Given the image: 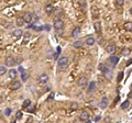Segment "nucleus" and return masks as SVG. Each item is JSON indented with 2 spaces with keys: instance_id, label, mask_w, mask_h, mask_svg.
I'll return each mask as SVG.
<instances>
[{
  "instance_id": "nucleus-36",
  "label": "nucleus",
  "mask_w": 132,
  "mask_h": 123,
  "mask_svg": "<svg viewBox=\"0 0 132 123\" xmlns=\"http://www.w3.org/2000/svg\"><path fill=\"white\" fill-rule=\"evenodd\" d=\"M77 108H78V104L77 103H73L72 104V109H77Z\"/></svg>"
},
{
  "instance_id": "nucleus-14",
  "label": "nucleus",
  "mask_w": 132,
  "mask_h": 123,
  "mask_svg": "<svg viewBox=\"0 0 132 123\" xmlns=\"http://www.w3.org/2000/svg\"><path fill=\"white\" fill-rule=\"evenodd\" d=\"M91 14H93V18H94V19H97V18L99 17V11L96 7L91 8Z\"/></svg>"
},
{
  "instance_id": "nucleus-28",
  "label": "nucleus",
  "mask_w": 132,
  "mask_h": 123,
  "mask_svg": "<svg viewBox=\"0 0 132 123\" xmlns=\"http://www.w3.org/2000/svg\"><path fill=\"white\" fill-rule=\"evenodd\" d=\"M98 69L100 71H105V69H106V66H105V64H99V66H98Z\"/></svg>"
},
{
  "instance_id": "nucleus-9",
  "label": "nucleus",
  "mask_w": 132,
  "mask_h": 123,
  "mask_svg": "<svg viewBox=\"0 0 132 123\" xmlns=\"http://www.w3.org/2000/svg\"><path fill=\"white\" fill-rule=\"evenodd\" d=\"M95 89H96V83H95V81H91V83H89L87 92H88V93H91L93 91H95Z\"/></svg>"
},
{
  "instance_id": "nucleus-29",
  "label": "nucleus",
  "mask_w": 132,
  "mask_h": 123,
  "mask_svg": "<svg viewBox=\"0 0 132 123\" xmlns=\"http://www.w3.org/2000/svg\"><path fill=\"white\" fill-rule=\"evenodd\" d=\"M116 2H117L118 6H120L121 7V6L124 5V0H116Z\"/></svg>"
},
{
  "instance_id": "nucleus-12",
  "label": "nucleus",
  "mask_w": 132,
  "mask_h": 123,
  "mask_svg": "<svg viewBox=\"0 0 132 123\" xmlns=\"http://www.w3.org/2000/svg\"><path fill=\"white\" fill-rule=\"evenodd\" d=\"M103 75H105L106 79H108V80H110V79L112 78V73H111V70H110V69H108V68L105 69V71H103Z\"/></svg>"
},
{
  "instance_id": "nucleus-33",
  "label": "nucleus",
  "mask_w": 132,
  "mask_h": 123,
  "mask_svg": "<svg viewBox=\"0 0 132 123\" xmlns=\"http://www.w3.org/2000/svg\"><path fill=\"white\" fill-rule=\"evenodd\" d=\"M122 76H123L122 73L119 74V76H118V81H121V80H122Z\"/></svg>"
},
{
  "instance_id": "nucleus-10",
  "label": "nucleus",
  "mask_w": 132,
  "mask_h": 123,
  "mask_svg": "<svg viewBox=\"0 0 132 123\" xmlns=\"http://www.w3.org/2000/svg\"><path fill=\"white\" fill-rule=\"evenodd\" d=\"M107 106H108V97H103L100 102V108L101 109H106Z\"/></svg>"
},
{
  "instance_id": "nucleus-17",
  "label": "nucleus",
  "mask_w": 132,
  "mask_h": 123,
  "mask_svg": "<svg viewBox=\"0 0 132 123\" xmlns=\"http://www.w3.org/2000/svg\"><path fill=\"white\" fill-rule=\"evenodd\" d=\"M86 44L87 45H89V46H90V45H94L95 44V38H93V36H88V38H86Z\"/></svg>"
},
{
  "instance_id": "nucleus-39",
  "label": "nucleus",
  "mask_w": 132,
  "mask_h": 123,
  "mask_svg": "<svg viewBox=\"0 0 132 123\" xmlns=\"http://www.w3.org/2000/svg\"><path fill=\"white\" fill-rule=\"evenodd\" d=\"M2 100H3V99H2V97H1V96H0V103H1V102H2Z\"/></svg>"
},
{
  "instance_id": "nucleus-27",
  "label": "nucleus",
  "mask_w": 132,
  "mask_h": 123,
  "mask_svg": "<svg viewBox=\"0 0 132 123\" xmlns=\"http://www.w3.org/2000/svg\"><path fill=\"white\" fill-rule=\"evenodd\" d=\"M6 73H7V68L5 66H0V76L5 75Z\"/></svg>"
},
{
  "instance_id": "nucleus-20",
  "label": "nucleus",
  "mask_w": 132,
  "mask_h": 123,
  "mask_svg": "<svg viewBox=\"0 0 132 123\" xmlns=\"http://www.w3.org/2000/svg\"><path fill=\"white\" fill-rule=\"evenodd\" d=\"M95 30H96V32L98 34L101 33V25L99 22H96V23H95Z\"/></svg>"
},
{
  "instance_id": "nucleus-2",
  "label": "nucleus",
  "mask_w": 132,
  "mask_h": 123,
  "mask_svg": "<svg viewBox=\"0 0 132 123\" xmlns=\"http://www.w3.org/2000/svg\"><path fill=\"white\" fill-rule=\"evenodd\" d=\"M53 26L56 29V31L63 30V28H64V22H63L61 19H56L55 21H54V24H53Z\"/></svg>"
},
{
  "instance_id": "nucleus-7",
  "label": "nucleus",
  "mask_w": 132,
  "mask_h": 123,
  "mask_svg": "<svg viewBox=\"0 0 132 123\" xmlns=\"http://www.w3.org/2000/svg\"><path fill=\"white\" fill-rule=\"evenodd\" d=\"M11 90H18L19 88H21V83L20 81H13V83L10 85Z\"/></svg>"
},
{
  "instance_id": "nucleus-26",
  "label": "nucleus",
  "mask_w": 132,
  "mask_h": 123,
  "mask_svg": "<svg viewBox=\"0 0 132 123\" xmlns=\"http://www.w3.org/2000/svg\"><path fill=\"white\" fill-rule=\"evenodd\" d=\"M121 53H122V55H123V56H128V55L130 54V48H127V47H125V48H123V50H122V52H121Z\"/></svg>"
},
{
  "instance_id": "nucleus-25",
  "label": "nucleus",
  "mask_w": 132,
  "mask_h": 123,
  "mask_svg": "<svg viewBox=\"0 0 132 123\" xmlns=\"http://www.w3.org/2000/svg\"><path fill=\"white\" fill-rule=\"evenodd\" d=\"M129 106H130V101L129 100H127V101H124L122 104H121V109H127V108H129Z\"/></svg>"
},
{
  "instance_id": "nucleus-35",
  "label": "nucleus",
  "mask_w": 132,
  "mask_h": 123,
  "mask_svg": "<svg viewBox=\"0 0 132 123\" xmlns=\"http://www.w3.org/2000/svg\"><path fill=\"white\" fill-rule=\"evenodd\" d=\"M18 70H19V71H20V73H21V74H23V73H24V68H23V67H22V66H20Z\"/></svg>"
},
{
  "instance_id": "nucleus-31",
  "label": "nucleus",
  "mask_w": 132,
  "mask_h": 123,
  "mask_svg": "<svg viewBox=\"0 0 132 123\" xmlns=\"http://www.w3.org/2000/svg\"><path fill=\"white\" fill-rule=\"evenodd\" d=\"M42 30H46V31H50V30H51V26H50V25H44L43 28H42Z\"/></svg>"
},
{
  "instance_id": "nucleus-37",
  "label": "nucleus",
  "mask_w": 132,
  "mask_h": 123,
  "mask_svg": "<svg viewBox=\"0 0 132 123\" xmlns=\"http://www.w3.org/2000/svg\"><path fill=\"white\" fill-rule=\"evenodd\" d=\"M21 116H22V114H21V112H18L17 113V119H21Z\"/></svg>"
},
{
  "instance_id": "nucleus-8",
  "label": "nucleus",
  "mask_w": 132,
  "mask_h": 123,
  "mask_svg": "<svg viewBox=\"0 0 132 123\" xmlns=\"http://www.w3.org/2000/svg\"><path fill=\"white\" fill-rule=\"evenodd\" d=\"M48 80V76L46 74H42L40 77H39V83L40 84H45Z\"/></svg>"
},
{
  "instance_id": "nucleus-19",
  "label": "nucleus",
  "mask_w": 132,
  "mask_h": 123,
  "mask_svg": "<svg viewBox=\"0 0 132 123\" xmlns=\"http://www.w3.org/2000/svg\"><path fill=\"white\" fill-rule=\"evenodd\" d=\"M29 106H31V100L25 99L23 101V103H22V108H23V109H26V108H29Z\"/></svg>"
},
{
  "instance_id": "nucleus-15",
  "label": "nucleus",
  "mask_w": 132,
  "mask_h": 123,
  "mask_svg": "<svg viewBox=\"0 0 132 123\" xmlns=\"http://www.w3.org/2000/svg\"><path fill=\"white\" fill-rule=\"evenodd\" d=\"M18 76V71L16 70V69H12V70L9 71V77L10 79H16Z\"/></svg>"
},
{
  "instance_id": "nucleus-22",
  "label": "nucleus",
  "mask_w": 132,
  "mask_h": 123,
  "mask_svg": "<svg viewBox=\"0 0 132 123\" xmlns=\"http://www.w3.org/2000/svg\"><path fill=\"white\" fill-rule=\"evenodd\" d=\"M24 23H25V22L23 21L22 17H21V18H17V25H18V26H23Z\"/></svg>"
},
{
  "instance_id": "nucleus-23",
  "label": "nucleus",
  "mask_w": 132,
  "mask_h": 123,
  "mask_svg": "<svg viewBox=\"0 0 132 123\" xmlns=\"http://www.w3.org/2000/svg\"><path fill=\"white\" fill-rule=\"evenodd\" d=\"M73 46H74L75 48H79V47H82V46H83V42H82V41H76V42H74Z\"/></svg>"
},
{
  "instance_id": "nucleus-1",
  "label": "nucleus",
  "mask_w": 132,
  "mask_h": 123,
  "mask_svg": "<svg viewBox=\"0 0 132 123\" xmlns=\"http://www.w3.org/2000/svg\"><path fill=\"white\" fill-rule=\"evenodd\" d=\"M57 66L58 68H60V70H64V69H66V67L68 66V58L67 57H61L60 59L57 61Z\"/></svg>"
},
{
  "instance_id": "nucleus-40",
  "label": "nucleus",
  "mask_w": 132,
  "mask_h": 123,
  "mask_svg": "<svg viewBox=\"0 0 132 123\" xmlns=\"http://www.w3.org/2000/svg\"><path fill=\"white\" fill-rule=\"evenodd\" d=\"M11 123H16V121H12V122Z\"/></svg>"
},
{
  "instance_id": "nucleus-30",
  "label": "nucleus",
  "mask_w": 132,
  "mask_h": 123,
  "mask_svg": "<svg viewBox=\"0 0 132 123\" xmlns=\"http://www.w3.org/2000/svg\"><path fill=\"white\" fill-rule=\"evenodd\" d=\"M21 78H22V80L23 81H25L26 79H28V75H26L25 73H23V74H21Z\"/></svg>"
},
{
  "instance_id": "nucleus-13",
  "label": "nucleus",
  "mask_w": 132,
  "mask_h": 123,
  "mask_svg": "<svg viewBox=\"0 0 132 123\" xmlns=\"http://www.w3.org/2000/svg\"><path fill=\"white\" fill-rule=\"evenodd\" d=\"M80 35V28H78V26H76V28L73 30L72 32V36H74V38H77V36Z\"/></svg>"
},
{
  "instance_id": "nucleus-34",
  "label": "nucleus",
  "mask_w": 132,
  "mask_h": 123,
  "mask_svg": "<svg viewBox=\"0 0 132 123\" xmlns=\"http://www.w3.org/2000/svg\"><path fill=\"white\" fill-rule=\"evenodd\" d=\"M28 112H33L34 111V107H30V108H26Z\"/></svg>"
},
{
  "instance_id": "nucleus-21",
  "label": "nucleus",
  "mask_w": 132,
  "mask_h": 123,
  "mask_svg": "<svg viewBox=\"0 0 132 123\" xmlns=\"http://www.w3.org/2000/svg\"><path fill=\"white\" fill-rule=\"evenodd\" d=\"M21 35H22V31L20 30V29L13 31V36H15V38H20Z\"/></svg>"
},
{
  "instance_id": "nucleus-4",
  "label": "nucleus",
  "mask_w": 132,
  "mask_h": 123,
  "mask_svg": "<svg viewBox=\"0 0 132 123\" xmlns=\"http://www.w3.org/2000/svg\"><path fill=\"white\" fill-rule=\"evenodd\" d=\"M116 50H117V46L115 44H109L106 46V52L109 53V54H113L116 52Z\"/></svg>"
},
{
  "instance_id": "nucleus-11",
  "label": "nucleus",
  "mask_w": 132,
  "mask_h": 123,
  "mask_svg": "<svg viewBox=\"0 0 132 123\" xmlns=\"http://www.w3.org/2000/svg\"><path fill=\"white\" fill-rule=\"evenodd\" d=\"M79 119H80L82 121H88V120H89V114H88V112H86V111L82 112V113L79 114Z\"/></svg>"
},
{
  "instance_id": "nucleus-24",
  "label": "nucleus",
  "mask_w": 132,
  "mask_h": 123,
  "mask_svg": "<svg viewBox=\"0 0 132 123\" xmlns=\"http://www.w3.org/2000/svg\"><path fill=\"white\" fill-rule=\"evenodd\" d=\"M124 29H125V31H128V32H131V30H132V23L131 22L125 23L124 24Z\"/></svg>"
},
{
  "instance_id": "nucleus-18",
  "label": "nucleus",
  "mask_w": 132,
  "mask_h": 123,
  "mask_svg": "<svg viewBox=\"0 0 132 123\" xmlns=\"http://www.w3.org/2000/svg\"><path fill=\"white\" fill-rule=\"evenodd\" d=\"M109 62H110L113 66H116V65H117V63L119 62V58H118L117 56H111L110 58H109Z\"/></svg>"
},
{
  "instance_id": "nucleus-38",
  "label": "nucleus",
  "mask_w": 132,
  "mask_h": 123,
  "mask_svg": "<svg viewBox=\"0 0 132 123\" xmlns=\"http://www.w3.org/2000/svg\"><path fill=\"white\" fill-rule=\"evenodd\" d=\"M30 36H31V35H30L29 33H25V34H24V38H25V40H28V38H30Z\"/></svg>"
},
{
  "instance_id": "nucleus-3",
  "label": "nucleus",
  "mask_w": 132,
  "mask_h": 123,
  "mask_svg": "<svg viewBox=\"0 0 132 123\" xmlns=\"http://www.w3.org/2000/svg\"><path fill=\"white\" fill-rule=\"evenodd\" d=\"M22 19H23V21L25 22V23H31L32 20H33V15H32L30 12H25V13L23 14Z\"/></svg>"
},
{
  "instance_id": "nucleus-32",
  "label": "nucleus",
  "mask_w": 132,
  "mask_h": 123,
  "mask_svg": "<svg viewBox=\"0 0 132 123\" xmlns=\"http://www.w3.org/2000/svg\"><path fill=\"white\" fill-rule=\"evenodd\" d=\"M10 113H11V110H10L9 108H8V109H6V115L9 116V115H10Z\"/></svg>"
},
{
  "instance_id": "nucleus-16",
  "label": "nucleus",
  "mask_w": 132,
  "mask_h": 123,
  "mask_svg": "<svg viewBox=\"0 0 132 123\" xmlns=\"http://www.w3.org/2000/svg\"><path fill=\"white\" fill-rule=\"evenodd\" d=\"M53 11H54V8H53L52 5H46L45 6V12L47 14H52Z\"/></svg>"
},
{
  "instance_id": "nucleus-5",
  "label": "nucleus",
  "mask_w": 132,
  "mask_h": 123,
  "mask_svg": "<svg viewBox=\"0 0 132 123\" xmlns=\"http://www.w3.org/2000/svg\"><path fill=\"white\" fill-rule=\"evenodd\" d=\"M16 63H17V62H16V58H15V57L8 56L7 58H6V65H7V66H13Z\"/></svg>"
},
{
  "instance_id": "nucleus-6",
  "label": "nucleus",
  "mask_w": 132,
  "mask_h": 123,
  "mask_svg": "<svg viewBox=\"0 0 132 123\" xmlns=\"http://www.w3.org/2000/svg\"><path fill=\"white\" fill-rule=\"evenodd\" d=\"M87 83H88V80H87L86 77H80V78L78 79V86L79 87H85V86L87 85Z\"/></svg>"
}]
</instances>
